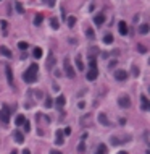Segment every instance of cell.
Segmentation results:
<instances>
[{
    "label": "cell",
    "instance_id": "17",
    "mask_svg": "<svg viewBox=\"0 0 150 154\" xmlns=\"http://www.w3.org/2000/svg\"><path fill=\"white\" fill-rule=\"evenodd\" d=\"M0 54L2 55H5V57H11V50L8 49V47H5V46H0Z\"/></svg>",
    "mask_w": 150,
    "mask_h": 154
},
{
    "label": "cell",
    "instance_id": "42",
    "mask_svg": "<svg viewBox=\"0 0 150 154\" xmlns=\"http://www.w3.org/2000/svg\"><path fill=\"white\" fill-rule=\"evenodd\" d=\"M11 154H18V151H16V149H13V151H11Z\"/></svg>",
    "mask_w": 150,
    "mask_h": 154
},
{
    "label": "cell",
    "instance_id": "19",
    "mask_svg": "<svg viewBox=\"0 0 150 154\" xmlns=\"http://www.w3.org/2000/svg\"><path fill=\"white\" fill-rule=\"evenodd\" d=\"M95 154H108V148H106L105 144H98L97 148V153Z\"/></svg>",
    "mask_w": 150,
    "mask_h": 154
},
{
    "label": "cell",
    "instance_id": "30",
    "mask_svg": "<svg viewBox=\"0 0 150 154\" xmlns=\"http://www.w3.org/2000/svg\"><path fill=\"white\" fill-rule=\"evenodd\" d=\"M131 72H132V76H139V68H137V65H132Z\"/></svg>",
    "mask_w": 150,
    "mask_h": 154
},
{
    "label": "cell",
    "instance_id": "10",
    "mask_svg": "<svg viewBox=\"0 0 150 154\" xmlns=\"http://www.w3.org/2000/svg\"><path fill=\"white\" fill-rule=\"evenodd\" d=\"M5 73H7V80H8V83L13 86V72H11V67L10 65L5 67Z\"/></svg>",
    "mask_w": 150,
    "mask_h": 154
},
{
    "label": "cell",
    "instance_id": "22",
    "mask_svg": "<svg viewBox=\"0 0 150 154\" xmlns=\"http://www.w3.org/2000/svg\"><path fill=\"white\" fill-rule=\"evenodd\" d=\"M112 42H113V36H112L110 33H106L105 36H103V44L108 46V44H112Z\"/></svg>",
    "mask_w": 150,
    "mask_h": 154
},
{
    "label": "cell",
    "instance_id": "37",
    "mask_svg": "<svg viewBox=\"0 0 150 154\" xmlns=\"http://www.w3.org/2000/svg\"><path fill=\"white\" fill-rule=\"evenodd\" d=\"M84 149H86V144L84 143H81L79 146H78V151H79V153H84Z\"/></svg>",
    "mask_w": 150,
    "mask_h": 154
},
{
    "label": "cell",
    "instance_id": "34",
    "mask_svg": "<svg viewBox=\"0 0 150 154\" xmlns=\"http://www.w3.org/2000/svg\"><path fill=\"white\" fill-rule=\"evenodd\" d=\"M53 67V55L50 54V60H49V64H47V68H52Z\"/></svg>",
    "mask_w": 150,
    "mask_h": 154
},
{
    "label": "cell",
    "instance_id": "33",
    "mask_svg": "<svg viewBox=\"0 0 150 154\" xmlns=\"http://www.w3.org/2000/svg\"><path fill=\"white\" fill-rule=\"evenodd\" d=\"M137 49H139V52H140V54H145V52H147V49H145V46H142V44H139V46H137Z\"/></svg>",
    "mask_w": 150,
    "mask_h": 154
},
{
    "label": "cell",
    "instance_id": "11",
    "mask_svg": "<svg viewBox=\"0 0 150 154\" xmlns=\"http://www.w3.org/2000/svg\"><path fill=\"white\" fill-rule=\"evenodd\" d=\"M55 143H57L58 146H61L63 143H65V135H63L61 130H58V132H57V140H55Z\"/></svg>",
    "mask_w": 150,
    "mask_h": 154
},
{
    "label": "cell",
    "instance_id": "16",
    "mask_svg": "<svg viewBox=\"0 0 150 154\" xmlns=\"http://www.w3.org/2000/svg\"><path fill=\"white\" fill-rule=\"evenodd\" d=\"M42 21H44V15H42V13H35V16H34V25H35V26H41Z\"/></svg>",
    "mask_w": 150,
    "mask_h": 154
},
{
    "label": "cell",
    "instance_id": "2",
    "mask_svg": "<svg viewBox=\"0 0 150 154\" xmlns=\"http://www.w3.org/2000/svg\"><path fill=\"white\" fill-rule=\"evenodd\" d=\"M63 68H65V75L68 78H74V76H76V72H74V68H73V65H71V62H69L68 57L63 60Z\"/></svg>",
    "mask_w": 150,
    "mask_h": 154
},
{
    "label": "cell",
    "instance_id": "14",
    "mask_svg": "<svg viewBox=\"0 0 150 154\" xmlns=\"http://www.w3.org/2000/svg\"><path fill=\"white\" fill-rule=\"evenodd\" d=\"M140 101H142V110H149V109H150V104H149L147 96H144V94H142V96H140Z\"/></svg>",
    "mask_w": 150,
    "mask_h": 154
},
{
    "label": "cell",
    "instance_id": "7",
    "mask_svg": "<svg viewBox=\"0 0 150 154\" xmlns=\"http://www.w3.org/2000/svg\"><path fill=\"white\" fill-rule=\"evenodd\" d=\"M126 78H128V72H124V70H116L115 72V80L116 81H124Z\"/></svg>",
    "mask_w": 150,
    "mask_h": 154
},
{
    "label": "cell",
    "instance_id": "40",
    "mask_svg": "<svg viewBox=\"0 0 150 154\" xmlns=\"http://www.w3.org/2000/svg\"><path fill=\"white\" fill-rule=\"evenodd\" d=\"M50 154H61V153L58 151V149H52V151H50Z\"/></svg>",
    "mask_w": 150,
    "mask_h": 154
},
{
    "label": "cell",
    "instance_id": "1",
    "mask_svg": "<svg viewBox=\"0 0 150 154\" xmlns=\"http://www.w3.org/2000/svg\"><path fill=\"white\" fill-rule=\"evenodd\" d=\"M37 72H39V65L37 64H31L29 68L23 73V80H24L27 84H33V83L37 81Z\"/></svg>",
    "mask_w": 150,
    "mask_h": 154
},
{
    "label": "cell",
    "instance_id": "36",
    "mask_svg": "<svg viewBox=\"0 0 150 154\" xmlns=\"http://www.w3.org/2000/svg\"><path fill=\"white\" fill-rule=\"evenodd\" d=\"M116 64H118L116 60H112V62L108 64V68H110V70H112V68H115V67H116Z\"/></svg>",
    "mask_w": 150,
    "mask_h": 154
},
{
    "label": "cell",
    "instance_id": "28",
    "mask_svg": "<svg viewBox=\"0 0 150 154\" xmlns=\"http://www.w3.org/2000/svg\"><path fill=\"white\" fill-rule=\"evenodd\" d=\"M66 21H68V26H69V28H73L74 25H76V18H74V16H68Z\"/></svg>",
    "mask_w": 150,
    "mask_h": 154
},
{
    "label": "cell",
    "instance_id": "9",
    "mask_svg": "<svg viewBox=\"0 0 150 154\" xmlns=\"http://www.w3.org/2000/svg\"><path fill=\"white\" fill-rule=\"evenodd\" d=\"M118 31H120L121 36H126V34H128V25H126L124 21H120L118 23Z\"/></svg>",
    "mask_w": 150,
    "mask_h": 154
},
{
    "label": "cell",
    "instance_id": "44",
    "mask_svg": "<svg viewBox=\"0 0 150 154\" xmlns=\"http://www.w3.org/2000/svg\"><path fill=\"white\" fill-rule=\"evenodd\" d=\"M0 2H2V0H0Z\"/></svg>",
    "mask_w": 150,
    "mask_h": 154
},
{
    "label": "cell",
    "instance_id": "3",
    "mask_svg": "<svg viewBox=\"0 0 150 154\" xmlns=\"http://www.w3.org/2000/svg\"><path fill=\"white\" fill-rule=\"evenodd\" d=\"M118 105H120L121 109H129L131 107V99H129L128 94H121V96L118 97Z\"/></svg>",
    "mask_w": 150,
    "mask_h": 154
},
{
    "label": "cell",
    "instance_id": "18",
    "mask_svg": "<svg viewBox=\"0 0 150 154\" xmlns=\"http://www.w3.org/2000/svg\"><path fill=\"white\" fill-rule=\"evenodd\" d=\"M0 25H2V34L3 36H7V34H8V23H7V19H2V21H0Z\"/></svg>",
    "mask_w": 150,
    "mask_h": 154
},
{
    "label": "cell",
    "instance_id": "26",
    "mask_svg": "<svg viewBox=\"0 0 150 154\" xmlns=\"http://www.w3.org/2000/svg\"><path fill=\"white\" fill-rule=\"evenodd\" d=\"M24 120H26L24 115H21V114H19V115L16 117V127H21V125L24 123Z\"/></svg>",
    "mask_w": 150,
    "mask_h": 154
},
{
    "label": "cell",
    "instance_id": "13",
    "mask_svg": "<svg viewBox=\"0 0 150 154\" xmlns=\"http://www.w3.org/2000/svg\"><path fill=\"white\" fill-rule=\"evenodd\" d=\"M55 104H57V107H63V105L66 104V97L63 96V94H60V96L55 99Z\"/></svg>",
    "mask_w": 150,
    "mask_h": 154
},
{
    "label": "cell",
    "instance_id": "41",
    "mask_svg": "<svg viewBox=\"0 0 150 154\" xmlns=\"http://www.w3.org/2000/svg\"><path fill=\"white\" fill-rule=\"evenodd\" d=\"M23 154H31L29 149H23Z\"/></svg>",
    "mask_w": 150,
    "mask_h": 154
},
{
    "label": "cell",
    "instance_id": "21",
    "mask_svg": "<svg viewBox=\"0 0 150 154\" xmlns=\"http://www.w3.org/2000/svg\"><path fill=\"white\" fill-rule=\"evenodd\" d=\"M33 57H34V58H41V57H42V49H41V47H34Z\"/></svg>",
    "mask_w": 150,
    "mask_h": 154
},
{
    "label": "cell",
    "instance_id": "38",
    "mask_svg": "<svg viewBox=\"0 0 150 154\" xmlns=\"http://www.w3.org/2000/svg\"><path fill=\"white\" fill-rule=\"evenodd\" d=\"M63 135H71V128H65V132H63Z\"/></svg>",
    "mask_w": 150,
    "mask_h": 154
},
{
    "label": "cell",
    "instance_id": "6",
    "mask_svg": "<svg viewBox=\"0 0 150 154\" xmlns=\"http://www.w3.org/2000/svg\"><path fill=\"white\" fill-rule=\"evenodd\" d=\"M103 23H105V13H98V15L94 16V25H95V26L100 28Z\"/></svg>",
    "mask_w": 150,
    "mask_h": 154
},
{
    "label": "cell",
    "instance_id": "35",
    "mask_svg": "<svg viewBox=\"0 0 150 154\" xmlns=\"http://www.w3.org/2000/svg\"><path fill=\"white\" fill-rule=\"evenodd\" d=\"M23 125H24V132H29V130H31V123L27 120H24V123H23Z\"/></svg>",
    "mask_w": 150,
    "mask_h": 154
},
{
    "label": "cell",
    "instance_id": "4",
    "mask_svg": "<svg viewBox=\"0 0 150 154\" xmlns=\"http://www.w3.org/2000/svg\"><path fill=\"white\" fill-rule=\"evenodd\" d=\"M0 120H2L3 123H8L10 122V109H8V105H3L2 110H0Z\"/></svg>",
    "mask_w": 150,
    "mask_h": 154
},
{
    "label": "cell",
    "instance_id": "43",
    "mask_svg": "<svg viewBox=\"0 0 150 154\" xmlns=\"http://www.w3.org/2000/svg\"><path fill=\"white\" fill-rule=\"evenodd\" d=\"M120 154H128V153H126V151H121V153H120Z\"/></svg>",
    "mask_w": 150,
    "mask_h": 154
},
{
    "label": "cell",
    "instance_id": "23",
    "mask_svg": "<svg viewBox=\"0 0 150 154\" xmlns=\"http://www.w3.org/2000/svg\"><path fill=\"white\" fill-rule=\"evenodd\" d=\"M149 29H150L149 25H147V23H144V25H140V28H139V33H140V34H147Z\"/></svg>",
    "mask_w": 150,
    "mask_h": 154
},
{
    "label": "cell",
    "instance_id": "32",
    "mask_svg": "<svg viewBox=\"0 0 150 154\" xmlns=\"http://www.w3.org/2000/svg\"><path fill=\"white\" fill-rule=\"evenodd\" d=\"M42 2H44L45 5H49V7H53V5H55V2H57V0H42Z\"/></svg>",
    "mask_w": 150,
    "mask_h": 154
},
{
    "label": "cell",
    "instance_id": "20",
    "mask_svg": "<svg viewBox=\"0 0 150 154\" xmlns=\"http://www.w3.org/2000/svg\"><path fill=\"white\" fill-rule=\"evenodd\" d=\"M50 26H52V29H58L60 28V23H58V18H50Z\"/></svg>",
    "mask_w": 150,
    "mask_h": 154
},
{
    "label": "cell",
    "instance_id": "39",
    "mask_svg": "<svg viewBox=\"0 0 150 154\" xmlns=\"http://www.w3.org/2000/svg\"><path fill=\"white\" fill-rule=\"evenodd\" d=\"M78 107H79V109H84V107H86V104H84V102H82V101H81V102H79V104H78Z\"/></svg>",
    "mask_w": 150,
    "mask_h": 154
},
{
    "label": "cell",
    "instance_id": "8",
    "mask_svg": "<svg viewBox=\"0 0 150 154\" xmlns=\"http://www.w3.org/2000/svg\"><path fill=\"white\" fill-rule=\"evenodd\" d=\"M97 120H98V123H102L103 127H110V120H108V117L105 115V114H98V117H97Z\"/></svg>",
    "mask_w": 150,
    "mask_h": 154
},
{
    "label": "cell",
    "instance_id": "5",
    "mask_svg": "<svg viewBox=\"0 0 150 154\" xmlns=\"http://www.w3.org/2000/svg\"><path fill=\"white\" fill-rule=\"evenodd\" d=\"M86 76H87L89 81H95L97 76H98V68H89V72L86 73Z\"/></svg>",
    "mask_w": 150,
    "mask_h": 154
},
{
    "label": "cell",
    "instance_id": "25",
    "mask_svg": "<svg viewBox=\"0 0 150 154\" xmlns=\"http://www.w3.org/2000/svg\"><path fill=\"white\" fill-rule=\"evenodd\" d=\"M15 8H16L18 13H24V7H23L21 2H16V3H15Z\"/></svg>",
    "mask_w": 150,
    "mask_h": 154
},
{
    "label": "cell",
    "instance_id": "27",
    "mask_svg": "<svg viewBox=\"0 0 150 154\" xmlns=\"http://www.w3.org/2000/svg\"><path fill=\"white\" fill-rule=\"evenodd\" d=\"M27 47H29V46H27V42H24V41H19V42H18V49L23 50V52H24Z\"/></svg>",
    "mask_w": 150,
    "mask_h": 154
},
{
    "label": "cell",
    "instance_id": "15",
    "mask_svg": "<svg viewBox=\"0 0 150 154\" xmlns=\"http://www.w3.org/2000/svg\"><path fill=\"white\" fill-rule=\"evenodd\" d=\"M76 67H78V70H79V72H82V70H84V62H82V57L81 55H76Z\"/></svg>",
    "mask_w": 150,
    "mask_h": 154
},
{
    "label": "cell",
    "instance_id": "24",
    "mask_svg": "<svg viewBox=\"0 0 150 154\" xmlns=\"http://www.w3.org/2000/svg\"><path fill=\"white\" fill-rule=\"evenodd\" d=\"M86 34H87L89 39H95V33H94L92 28H86Z\"/></svg>",
    "mask_w": 150,
    "mask_h": 154
},
{
    "label": "cell",
    "instance_id": "29",
    "mask_svg": "<svg viewBox=\"0 0 150 154\" xmlns=\"http://www.w3.org/2000/svg\"><path fill=\"white\" fill-rule=\"evenodd\" d=\"M44 105H45L47 109H50V107H52V105H53V101L50 99V97H47V99H45V102H44Z\"/></svg>",
    "mask_w": 150,
    "mask_h": 154
},
{
    "label": "cell",
    "instance_id": "12",
    "mask_svg": "<svg viewBox=\"0 0 150 154\" xmlns=\"http://www.w3.org/2000/svg\"><path fill=\"white\" fill-rule=\"evenodd\" d=\"M13 136H15V141H16V143H23V141H24V135H23L19 130H15Z\"/></svg>",
    "mask_w": 150,
    "mask_h": 154
},
{
    "label": "cell",
    "instance_id": "31",
    "mask_svg": "<svg viewBox=\"0 0 150 154\" xmlns=\"http://www.w3.org/2000/svg\"><path fill=\"white\" fill-rule=\"evenodd\" d=\"M89 68H97V60H95V58H90V62H89Z\"/></svg>",
    "mask_w": 150,
    "mask_h": 154
}]
</instances>
